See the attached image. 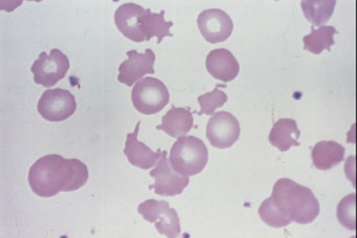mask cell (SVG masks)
I'll return each instance as SVG.
<instances>
[{
	"label": "cell",
	"mask_w": 357,
	"mask_h": 238,
	"mask_svg": "<svg viewBox=\"0 0 357 238\" xmlns=\"http://www.w3.org/2000/svg\"><path fill=\"white\" fill-rule=\"evenodd\" d=\"M337 219L347 229L356 230V194L344 196L337 206Z\"/></svg>",
	"instance_id": "obj_22"
},
{
	"label": "cell",
	"mask_w": 357,
	"mask_h": 238,
	"mask_svg": "<svg viewBox=\"0 0 357 238\" xmlns=\"http://www.w3.org/2000/svg\"><path fill=\"white\" fill-rule=\"evenodd\" d=\"M133 106L142 114L160 112L170 100L168 88L155 77H145L135 84L131 93Z\"/></svg>",
	"instance_id": "obj_4"
},
{
	"label": "cell",
	"mask_w": 357,
	"mask_h": 238,
	"mask_svg": "<svg viewBox=\"0 0 357 238\" xmlns=\"http://www.w3.org/2000/svg\"><path fill=\"white\" fill-rule=\"evenodd\" d=\"M278 207L301 225L312 223L319 214V203L312 190L284 177L275 182L271 196Z\"/></svg>",
	"instance_id": "obj_2"
},
{
	"label": "cell",
	"mask_w": 357,
	"mask_h": 238,
	"mask_svg": "<svg viewBox=\"0 0 357 238\" xmlns=\"http://www.w3.org/2000/svg\"><path fill=\"white\" fill-rule=\"evenodd\" d=\"M77 110L75 96L68 90H47L41 95L38 112L45 120L59 122L70 118Z\"/></svg>",
	"instance_id": "obj_6"
},
{
	"label": "cell",
	"mask_w": 357,
	"mask_h": 238,
	"mask_svg": "<svg viewBox=\"0 0 357 238\" xmlns=\"http://www.w3.org/2000/svg\"><path fill=\"white\" fill-rule=\"evenodd\" d=\"M173 169L185 177L198 175L208 164V150L204 142L194 136L178 138L169 158Z\"/></svg>",
	"instance_id": "obj_3"
},
{
	"label": "cell",
	"mask_w": 357,
	"mask_h": 238,
	"mask_svg": "<svg viewBox=\"0 0 357 238\" xmlns=\"http://www.w3.org/2000/svg\"><path fill=\"white\" fill-rule=\"evenodd\" d=\"M239 121L231 113H215L206 125V138L214 148H229L238 141L240 137Z\"/></svg>",
	"instance_id": "obj_7"
},
{
	"label": "cell",
	"mask_w": 357,
	"mask_h": 238,
	"mask_svg": "<svg viewBox=\"0 0 357 238\" xmlns=\"http://www.w3.org/2000/svg\"><path fill=\"white\" fill-rule=\"evenodd\" d=\"M128 60L124 61L119 67L118 79L125 85L133 86L146 74H153L155 54L152 49H146L145 54H139L137 50L127 51Z\"/></svg>",
	"instance_id": "obj_10"
},
{
	"label": "cell",
	"mask_w": 357,
	"mask_h": 238,
	"mask_svg": "<svg viewBox=\"0 0 357 238\" xmlns=\"http://www.w3.org/2000/svg\"><path fill=\"white\" fill-rule=\"evenodd\" d=\"M194 125L192 113L185 108H176L173 106L162 118V125L156 129L164 131L173 138H181L187 135Z\"/></svg>",
	"instance_id": "obj_15"
},
{
	"label": "cell",
	"mask_w": 357,
	"mask_h": 238,
	"mask_svg": "<svg viewBox=\"0 0 357 238\" xmlns=\"http://www.w3.org/2000/svg\"><path fill=\"white\" fill-rule=\"evenodd\" d=\"M337 33L335 27L324 26L321 25L319 29L311 27V33L303 38L304 42V49L312 52L314 54H319L324 50L331 49L334 45V35Z\"/></svg>",
	"instance_id": "obj_19"
},
{
	"label": "cell",
	"mask_w": 357,
	"mask_h": 238,
	"mask_svg": "<svg viewBox=\"0 0 357 238\" xmlns=\"http://www.w3.org/2000/svg\"><path fill=\"white\" fill-rule=\"evenodd\" d=\"M259 215L266 225L271 228H284L292 223L291 217L288 216L273 202V198H268L261 204L259 208Z\"/></svg>",
	"instance_id": "obj_20"
},
{
	"label": "cell",
	"mask_w": 357,
	"mask_h": 238,
	"mask_svg": "<svg viewBox=\"0 0 357 238\" xmlns=\"http://www.w3.org/2000/svg\"><path fill=\"white\" fill-rule=\"evenodd\" d=\"M169 207V203L166 200H148L139 204L137 211L146 221L155 223L160 213L164 212Z\"/></svg>",
	"instance_id": "obj_24"
},
{
	"label": "cell",
	"mask_w": 357,
	"mask_h": 238,
	"mask_svg": "<svg viewBox=\"0 0 357 238\" xmlns=\"http://www.w3.org/2000/svg\"><path fill=\"white\" fill-rule=\"evenodd\" d=\"M344 150L342 144L335 141H319L311 152L313 164L319 170H328L344 160Z\"/></svg>",
	"instance_id": "obj_16"
},
{
	"label": "cell",
	"mask_w": 357,
	"mask_h": 238,
	"mask_svg": "<svg viewBox=\"0 0 357 238\" xmlns=\"http://www.w3.org/2000/svg\"><path fill=\"white\" fill-rule=\"evenodd\" d=\"M200 33L212 44L227 41L233 33L234 23L229 15L219 8L200 13L197 19Z\"/></svg>",
	"instance_id": "obj_9"
},
{
	"label": "cell",
	"mask_w": 357,
	"mask_h": 238,
	"mask_svg": "<svg viewBox=\"0 0 357 238\" xmlns=\"http://www.w3.org/2000/svg\"><path fill=\"white\" fill-rule=\"evenodd\" d=\"M155 183L150 188H154L156 194L162 196H175L183 193L189 185V177L181 175L173 169L170 161L167 159V152H162V157L158 162L155 168L150 171Z\"/></svg>",
	"instance_id": "obj_8"
},
{
	"label": "cell",
	"mask_w": 357,
	"mask_h": 238,
	"mask_svg": "<svg viewBox=\"0 0 357 238\" xmlns=\"http://www.w3.org/2000/svg\"><path fill=\"white\" fill-rule=\"evenodd\" d=\"M221 85H217L213 91L200 95L198 97V102L200 104L199 115H213L215 111L221 106H225L227 102V95L220 90Z\"/></svg>",
	"instance_id": "obj_23"
},
{
	"label": "cell",
	"mask_w": 357,
	"mask_h": 238,
	"mask_svg": "<svg viewBox=\"0 0 357 238\" xmlns=\"http://www.w3.org/2000/svg\"><path fill=\"white\" fill-rule=\"evenodd\" d=\"M335 0H303L301 2L303 13L313 25H323L328 22L335 8Z\"/></svg>",
	"instance_id": "obj_18"
},
{
	"label": "cell",
	"mask_w": 357,
	"mask_h": 238,
	"mask_svg": "<svg viewBox=\"0 0 357 238\" xmlns=\"http://www.w3.org/2000/svg\"><path fill=\"white\" fill-rule=\"evenodd\" d=\"M70 69V60L59 49H52L50 54L43 51L32 65L35 83L43 87H53L61 81Z\"/></svg>",
	"instance_id": "obj_5"
},
{
	"label": "cell",
	"mask_w": 357,
	"mask_h": 238,
	"mask_svg": "<svg viewBox=\"0 0 357 238\" xmlns=\"http://www.w3.org/2000/svg\"><path fill=\"white\" fill-rule=\"evenodd\" d=\"M155 228L158 233L169 238H176L181 235V223L179 216L175 209L170 208L160 213L158 221H155Z\"/></svg>",
	"instance_id": "obj_21"
},
{
	"label": "cell",
	"mask_w": 357,
	"mask_h": 238,
	"mask_svg": "<svg viewBox=\"0 0 357 238\" xmlns=\"http://www.w3.org/2000/svg\"><path fill=\"white\" fill-rule=\"evenodd\" d=\"M139 125H141V121L137 122L135 132L127 135L124 154H126L129 163L133 166L139 167L142 169H150L162 158V152L160 148H158V152H153L143 142L139 141L137 136H139Z\"/></svg>",
	"instance_id": "obj_12"
},
{
	"label": "cell",
	"mask_w": 357,
	"mask_h": 238,
	"mask_svg": "<svg viewBox=\"0 0 357 238\" xmlns=\"http://www.w3.org/2000/svg\"><path fill=\"white\" fill-rule=\"evenodd\" d=\"M300 135L298 123L294 119L282 118L271 127L268 139L271 145L284 152H287L292 146H300L301 143L298 140Z\"/></svg>",
	"instance_id": "obj_14"
},
{
	"label": "cell",
	"mask_w": 357,
	"mask_h": 238,
	"mask_svg": "<svg viewBox=\"0 0 357 238\" xmlns=\"http://www.w3.org/2000/svg\"><path fill=\"white\" fill-rule=\"evenodd\" d=\"M206 66L213 77L225 83L234 81L240 71L237 58L225 48L212 50L206 56Z\"/></svg>",
	"instance_id": "obj_13"
},
{
	"label": "cell",
	"mask_w": 357,
	"mask_h": 238,
	"mask_svg": "<svg viewBox=\"0 0 357 238\" xmlns=\"http://www.w3.org/2000/svg\"><path fill=\"white\" fill-rule=\"evenodd\" d=\"M139 23H141L142 31L145 35L146 41H149L153 37H158V43L160 44L165 37L173 35L170 33L173 22L165 20V10H162L160 14H154L151 10L147 8Z\"/></svg>",
	"instance_id": "obj_17"
},
{
	"label": "cell",
	"mask_w": 357,
	"mask_h": 238,
	"mask_svg": "<svg viewBox=\"0 0 357 238\" xmlns=\"http://www.w3.org/2000/svg\"><path fill=\"white\" fill-rule=\"evenodd\" d=\"M146 8L139 4L128 2L119 6L114 15V22L119 31L129 40L139 43L145 41L146 37L142 31V17L145 15Z\"/></svg>",
	"instance_id": "obj_11"
},
{
	"label": "cell",
	"mask_w": 357,
	"mask_h": 238,
	"mask_svg": "<svg viewBox=\"0 0 357 238\" xmlns=\"http://www.w3.org/2000/svg\"><path fill=\"white\" fill-rule=\"evenodd\" d=\"M89 168L78 159L47 154L37 160L29 171V184L41 198H52L60 191H75L89 181Z\"/></svg>",
	"instance_id": "obj_1"
}]
</instances>
